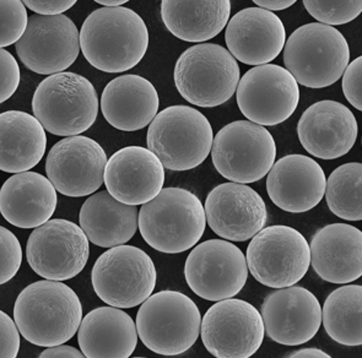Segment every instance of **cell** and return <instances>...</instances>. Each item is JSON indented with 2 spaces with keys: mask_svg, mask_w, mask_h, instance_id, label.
Returning <instances> with one entry per match:
<instances>
[{
  "mask_svg": "<svg viewBox=\"0 0 362 358\" xmlns=\"http://www.w3.org/2000/svg\"><path fill=\"white\" fill-rule=\"evenodd\" d=\"M79 40L85 59L105 73L133 69L149 48L144 20L124 6L95 10L83 23Z\"/></svg>",
  "mask_w": 362,
  "mask_h": 358,
  "instance_id": "cell-1",
  "label": "cell"
},
{
  "mask_svg": "<svg viewBox=\"0 0 362 358\" xmlns=\"http://www.w3.org/2000/svg\"><path fill=\"white\" fill-rule=\"evenodd\" d=\"M81 319L78 294L62 281L33 282L15 301L14 321L20 334L40 347L69 341L78 333Z\"/></svg>",
  "mask_w": 362,
  "mask_h": 358,
  "instance_id": "cell-2",
  "label": "cell"
},
{
  "mask_svg": "<svg viewBox=\"0 0 362 358\" xmlns=\"http://www.w3.org/2000/svg\"><path fill=\"white\" fill-rule=\"evenodd\" d=\"M145 242L161 253L177 254L199 242L206 227L204 206L192 191L165 188L138 215Z\"/></svg>",
  "mask_w": 362,
  "mask_h": 358,
  "instance_id": "cell-3",
  "label": "cell"
},
{
  "mask_svg": "<svg viewBox=\"0 0 362 358\" xmlns=\"http://www.w3.org/2000/svg\"><path fill=\"white\" fill-rule=\"evenodd\" d=\"M285 69L296 83L325 89L343 76L350 61L348 41L337 28L323 23L303 25L284 46Z\"/></svg>",
  "mask_w": 362,
  "mask_h": 358,
  "instance_id": "cell-4",
  "label": "cell"
},
{
  "mask_svg": "<svg viewBox=\"0 0 362 358\" xmlns=\"http://www.w3.org/2000/svg\"><path fill=\"white\" fill-rule=\"evenodd\" d=\"M33 111L43 129L58 136H75L88 131L98 114L93 85L83 75L63 71L40 83Z\"/></svg>",
  "mask_w": 362,
  "mask_h": 358,
  "instance_id": "cell-5",
  "label": "cell"
},
{
  "mask_svg": "<svg viewBox=\"0 0 362 358\" xmlns=\"http://www.w3.org/2000/svg\"><path fill=\"white\" fill-rule=\"evenodd\" d=\"M213 128L208 118L188 106H171L150 123L146 143L150 151L171 171H189L209 156Z\"/></svg>",
  "mask_w": 362,
  "mask_h": 358,
  "instance_id": "cell-6",
  "label": "cell"
},
{
  "mask_svg": "<svg viewBox=\"0 0 362 358\" xmlns=\"http://www.w3.org/2000/svg\"><path fill=\"white\" fill-rule=\"evenodd\" d=\"M202 316L194 301L177 291H160L141 303L136 331L143 344L155 354H185L199 338Z\"/></svg>",
  "mask_w": 362,
  "mask_h": 358,
  "instance_id": "cell-7",
  "label": "cell"
},
{
  "mask_svg": "<svg viewBox=\"0 0 362 358\" xmlns=\"http://www.w3.org/2000/svg\"><path fill=\"white\" fill-rule=\"evenodd\" d=\"M173 78L177 91L186 101L198 107L214 108L233 97L241 73L226 48L200 43L182 53Z\"/></svg>",
  "mask_w": 362,
  "mask_h": 358,
  "instance_id": "cell-8",
  "label": "cell"
},
{
  "mask_svg": "<svg viewBox=\"0 0 362 358\" xmlns=\"http://www.w3.org/2000/svg\"><path fill=\"white\" fill-rule=\"evenodd\" d=\"M91 280L98 298L108 306L134 308L153 294L158 271L144 251L121 244L95 261Z\"/></svg>",
  "mask_w": 362,
  "mask_h": 358,
  "instance_id": "cell-9",
  "label": "cell"
},
{
  "mask_svg": "<svg viewBox=\"0 0 362 358\" xmlns=\"http://www.w3.org/2000/svg\"><path fill=\"white\" fill-rule=\"evenodd\" d=\"M210 154L214 166L223 178L250 184L269 173L276 157V144L265 126L237 121L218 131Z\"/></svg>",
  "mask_w": 362,
  "mask_h": 358,
  "instance_id": "cell-10",
  "label": "cell"
},
{
  "mask_svg": "<svg viewBox=\"0 0 362 358\" xmlns=\"http://www.w3.org/2000/svg\"><path fill=\"white\" fill-rule=\"evenodd\" d=\"M246 261L260 284L272 289L290 287L305 278L311 265L310 244L295 228L269 226L252 238Z\"/></svg>",
  "mask_w": 362,
  "mask_h": 358,
  "instance_id": "cell-11",
  "label": "cell"
},
{
  "mask_svg": "<svg viewBox=\"0 0 362 358\" xmlns=\"http://www.w3.org/2000/svg\"><path fill=\"white\" fill-rule=\"evenodd\" d=\"M264 323L251 303L237 298L218 301L202 319L205 349L218 358H248L263 344Z\"/></svg>",
  "mask_w": 362,
  "mask_h": 358,
  "instance_id": "cell-12",
  "label": "cell"
},
{
  "mask_svg": "<svg viewBox=\"0 0 362 358\" xmlns=\"http://www.w3.org/2000/svg\"><path fill=\"white\" fill-rule=\"evenodd\" d=\"M185 278L198 297L218 302L241 292L248 279L246 256L225 239H209L193 248L185 264Z\"/></svg>",
  "mask_w": 362,
  "mask_h": 358,
  "instance_id": "cell-13",
  "label": "cell"
},
{
  "mask_svg": "<svg viewBox=\"0 0 362 358\" xmlns=\"http://www.w3.org/2000/svg\"><path fill=\"white\" fill-rule=\"evenodd\" d=\"M88 239L78 225L68 220H48L35 228L26 244L31 269L41 278L65 281L78 276L88 264Z\"/></svg>",
  "mask_w": 362,
  "mask_h": 358,
  "instance_id": "cell-14",
  "label": "cell"
},
{
  "mask_svg": "<svg viewBox=\"0 0 362 358\" xmlns=\"http://www.w3.org/2000/svg\"><path fill=\"white\" fill-rule=\"evenodd\" d=\"M236 93L242 114L262 126L288 121L300 101L296 80L285 68L274 64L248 70L238 81Z\"/></svg>",
  "mask_w": 362,
  "mask_h": 358,
  "instance_id": "cell-15",
  "label": "cell"
},
{
  "mask_svg": "<svg viewBox=\"0 0 362 358\" xmlns=\"http://www.w3.org/2000/svg\"><path fill=\"white\" fill-rule=\"evenodd\" d=\"M15 48L23 66L33 73L59 74L79 56V31L65 15H33Z\"/></svg>",
  "mask_w": 362,
  "mask_h": 358,
  "instance_id": "cell-16",
  "label": "cell"
},
{
  "mask_svg": "<svg viewBox=\"0 0 362 358\" xmlns=\"http://www.w3.org/2000/svg\"><path fill=\"white\" fill-rule=\"evenodd\" d=\"M107 155L98 141L75 135L58 141L46 160L47 178L70 198L91 196L101 188Z\"/></svg>",
  "mask_w": 362,
  "mask_h": 358,
  "instance_id": "cell-17",
  "label": "cell"
},
{
  "mask_svg": "<svg viewBox=\"0 0 362 358\" xmlns=\"http://www.w3.org/2000/svg\"><path fill=\"white\" fill-rule=\"evenodd\" d=\"M206 222L225 241L246 242L265 227L268 213L263 198L251 186L223 183L206 196Z\"/></svg>",
  "mask_w": 362,
  "mask_h": 358,
  "instance_id": "cell-18",
  "label": "cell"
},
{
  "mask_svg": "<svg viewBox=\"0 0 362 358\" xmlns=\"http://www.w3.org/2000/svg\"><path fill=\"white\" fill-rule=\"evenodd\" d=\"M264 330L285 346H298L313 339L322 324V307L316 296L301 286L278 289L260 307Z\"/></svg>",
  "mask_w": 362,
  "mask_h": 358,
  "instance_id": "cell-19",
  "label": "cell"
},
{
  "mask_svg": "<svg viewBox=\"0 0 362 358\" xmlns=\"http://www.w3.org/2000/svg\"><path fill=\"white\" fill-rule=\"evenodd\" d=\"M103 183L116 201L138 206L153 201L161 191L165 168L150 150L127 146L107 161Z\"/></svg>",
  "mask_w": 362,
  "mask_h": 358,
  "instance_id": "cell-20",
  "label": "cell"
},
{
  "mask_svg": "<svg viewBox=\"0 0 362 358\" xmlns=\"http://www.w3.org/2000/svg\"><path fill=\"white\" fill-rule=\"evenodd\" d=\"M358 121L343 103L325 100L312 105L298 121L300 143L308 154L335 160L348 154L358 138Z\"/></svg>",
  "mask_w": 362,
  "mask_h": 358,
  "instance_id": "cell-21",
  "label": "cell"
},
{
  "mask_svg": "<svg viewBox=\"0 0 362 358\" xmlns=\"http://www.w3.org/2000/svg\"><path fill=\"white\" fill-rule=\"evenodd\" d=\"M225 41L236 61L247 66H265L283 52L286 30L274 13L258 6L247 8L228 21Z\"/></svg>",
  "mask_w": 362,
  "mask_h": 358,
  "instance_id": "cell-22",
  "label": "cell"
},
{
  "mask_svg": "<svg viewBox=\"0 0 362 358\" xmlns=\"http://www.w3.org/2000/svg\"><path fill=\"white\" fill-rule=\"evenodd\" d=\"M325 184L327 178L320 163L305 155H288L270 168L267 191L279 209L300 214L320 204Z\"/></svg>",
  "mask_w": 362,
  "mask_h": 358,
  "instance_id": "cell-23",
  "label": "cell"
},
{
  "mask_svg": "<svg viewBox=\"0 0 362 358\" xmlns=\"http://www.w3.org/2000/svg\"><path fill=\"white\" fill-rule=\"evenodd\" d=\"M311 264L320 279L349 284L362 275V233L346 224L318 229L310 244Z\"/></svg>",
  "mask_w": 362,
  "mask_h": 358,
  "instance_id": "cell-24",
  "label": "cell"
},
{
  "mask_svg": "<svg viewBox=\"0 0 362 358\" xmlns=\"http://www.w3.org/2000/svg\"><path fill=\"white\" fill-rule=\"evenodd\" d=\"M160 107L158 93L149 80L128 74L112 80L103 90L101 111L113 128L141 131L149 126Z\"/></svg>",
  "mask_w": 362,
  "mask_h": 358,
  "instance_id": "cell-25",
  "label": "cell"
},
{
  "mask_svg": "<svg viewBox=\"0 0 362 358\" xmlns=\"http://www.w3.org/2000/svg\"><path fill=\"white\" fill-rule=\"evenodd\" d=\"M56 188L36 172L16 173L0 188V214L15 227H40L57 209Z\"/></svg>",
  "mask_w": 362,
  "mask_h": 358,
  "instance_id": "cell-26",
  "label": "cell"
},
{
  "mask_svg": "<svg viewBox=\"0 0 362 358\" xmlns=\"http://www.w3.org/2000/svg\"><path fill=\"white\" fill-rule=\"evenodd\" d=\"M78 342L85 357L128 358L138 345V331L119 308L98 307L81 319Z\"/></svg>",
  "mask_w": 362,
  "mask_h": 358,
  "instance_id": "cell-27",
  "label": "cell"
},
{
  "mask_svg": "<svg viewBox=\"0 0 362 358\" xmlns=\"http://www.w3.org/2000/svg\"><path fill=\"white\" fill-rule=\"evenodd\" d=\"M80 228L88 242L112 248L129 242L138 229V209L116 201L107 191L85 201L79 215Z\"/></svg>",
  "mask_w": 362,
  "mask_h": 358,
  "instance_id": "cell-28",
  "label": "cell"
},
{
  "mask_svg": "<svg viewBox=\"0 0 362 358\" xmlns=\"http://www.w3.org/2000/svg\"><path fill=\"white\" fill-rule=\"evenodd\" d=\"M46 131L35 117L21 111L0 113V171L28 172L41 162Z\"/></svg>",
  "mask_w": 362,
  "mask_h": 358,
  "instance_id": "cell-29",
  "label": "cell"
},
{
  "mask_svg": "<svg viewBox=\"0 0 362 358\" xmlns=\"http://www.w3.org/2000/svg\"><path fill=\"white\" fill-rule=\"evenodd\" d=\"M231 15L228 0L161 1V18L168 31L185 42H206L226 28Z\"/></svg>",
  "mask_w": 362,
  "mask_h": 358,
  "instance_id": "cell-30",
  "label": "cell"
},
{
  "mask_svg": "<svg viewBox=\"0 0 362 358\" xmlns=\"http://www.w3.org/2000/svg\"><path fill=\"white\" fill-rule=\"evenodd\" d=\"M362 287L348 285L334 290L322 308L327 334L344 346L362 345Z\"/></svg>",
  "mask_w": 362,
  "mask_h": 358,
  "instance_id": "cell-31",
  "label": "cell"
},
{
  "mask_svg": "<svg viewBox=\"0 0 362 358\" xmlns=\"http://www.w3.org/2000/svg\"><path fill=\"white\" fill-rule=\"evenodd\" d=\"M325 199L330 211L340 219H362V165H341L330 173L325 184Z\"/></svg>",
  "mask_w": 362,
  "mask_h": 358,
  "instance_id": "cell-32",
  "label": "cell"
},
{
  "mask_svg": "<svg viewBox=\"0 0 362 358\" xmlns=\"http://www.w3.org/2000/svg\"><path fill=\"white\" fill-rule=\"evenodd\" d=\"M303 5L312 18L327 26H337L351 23L361 14V0L351 1H320L305 0Z\"/></svg>",
  "mask_w": 362,
  "mask_h": 358,
  "instance_id": "cell-33",
  "label": "cell"
},
{
  "mask_svg": "<svg viewBox=\"0 0 362 358\" xmlns=\"http://www.w3.org/2000/svg\"><path fill=\"white\" fill-rule=\"evenodd\" d=\"M28 23V10L23 1L0 0V48L19 42Z\"/></svg>",
  "mask_w": 362,
  "mask_h": 358,
  "instance_id": "cell-34",
  "label": "cell"
},
{
  "mask_svg": "<svg viewBox=\"0 0 362 358\" xmlns=\"http://www.w3.org/2000/svg\"><path fill=\"white\" fill-rule=\"evenodd\" d=\"M23 264V248L14 233L0 226V285L15 278Z\"/></svg>",
  "mask_w": 362,
  "mask_h": 358,
  "instance_id": "cell-35",
  "label": "cell"
},
{
  "mask_svg": "<svg viewBox=\"0 0 362 358\" xmlns=\"http://www.w3.org/2000/svg\"><path fill=\"white\" fill-rule=\"evenodd\" d=\"M20 80L18 61L10 52L0 48V103L8 101L16 93Z\"/></svg>",
  "mask_w": 362,
  "mask_h": 358,
  "instance_id": "cell-36",
  "label": "cell"
},
{
  "mask_svg": "<svg viewBox=\"0 0 362 358\" xmlns=\"http://www.w3.org/2000/svg\"><path fill=\"white\" fill-rule=\"evenodd\" d=\"M344 96L348 102L362 111V58L358 56L355 61L349 63L344 71L341 81Z\"/></svg>",
  "mask_w": 362,
  "mask_h": 358,
  "instance_id": "cell-37",
  "label": "cell"
},
{
  "mask_svg": "<svg viewBox=\"0 0 362 358\" xmlns=\"http://www.w3.org/2000/svg\"><path fill=\"white\" fill-rule=\"evenodd\" d=\"M20 345L19 329L15 321L0 311V358L18 357Z\"/></svg>",
  "mask_w": 362,
  "mask_h": 358,
  "instance_id": "cell-38",
  "label": "cell"
},
{
  "mask_svg": "<svg viewBox=\"0 0 362 358\" xmlns=\"http://www.w3.org/2000/svg\"><path fill=\"white\" fill-rule=\"evenodd\" d=\"M23 3L25 8L42 16L63 15L66 10L71 9L76 4L75 0H25Z\"/></svg>",
  "mask_w": 362,
  "mask_h": 358,
  "instance_id": "cell-39",
  "label": "cell"
},
{
  "mask_svg": "<svg viewBox=\"0 0 362 358\" xmlns=\"http://www.w3.org/2000/svg\"><path fill=\"white\" fill-rule=\"evenodd\" d=\"M84 354L75 347L68 345H57L52 347H47L40 354V358H83Z\"/></svg>",
  "mask_w": 362,
  "mask_h": 358,
  "instance_id": "cell-40",
  "label": "cell"
},
{
  "mask_svg": "<svg viewBox=\"0 0 362 358\" xmlns=\"http://www.w3.org/2000/svg\"><path fill=\"white\" fill-rule=\"evenodd\" d=\"M257 6L260 9L268 10V11H279L285 10L293 6L296 1L295 0H255Z\"/></svg>",
  "mask_w": 362,
  "mask_h": 358,
  "instance_id": "cell-41",
  "label": "cell"
},
{
  "mask_svg": "<svg viewBox=\"0 0 362 358\" xmlns=\"http://www.w3.org/2000/svg\"><path fill=\"white\" fill-rule=\"evenodd\" d=\"M286 357L288 358H308V357H325L329 358L328 354H325V351L320 349H315V347H310V349H301L295 351L293 354H288Z\"/></svg>",
  "mask_w": 362,
  "mask_h": 358,
  "instance_id": "cell-42",
  "label": "cell"
},
{
  "mask_svg": "<svg viewBox=\"0 0 362 358\" xmlns=\"http://www.w3.org/2000/svg\"><path fill=\"white\" fill-rule=\"evenodd\" d=\"M96 3L103 5V8H118L128 1L127 0H96Z\"/></svg>",
  "mask_w": 362,
  "mask_h": 358,
  "instance_id": "cell-43",
  "label": "cell"
}]
</instances>
